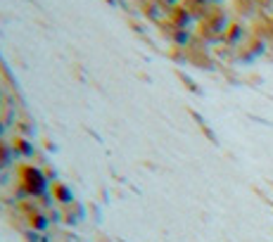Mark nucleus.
I'll return each instance as SVG.
<instances>
[{
	"label": "nucleus",
	"instance_id": "obj_2",
	"mask_svg": "<svg viewBox=\"0 0 273 242\" xmlns=\"http://www.w3.org/2000/svg\"><path fill=\"white\" fill-rule=\"evenodd\" d=\"M164 3H169V5H176V3H178V0H164Z\"/></svg>",
	"mask_w": 273,
	"mask_h": 242
},
{
	"label": "nucleus",
	"instance_id": "obj_1",
	"mask_svg": "<svg viewBox=\"0 0 273 242\" xmlns=\"http://www.w3.org/2000/svg\"><path fill=\"white\" fill-rule=\"evenodd\" d=\"M26 187H29L31 192H40V190H43V178H40L38 171H33V169L26 171Z\"/></svg>",
	"mask_w": 273,
	"mask_h": 242
}]
</instances>
